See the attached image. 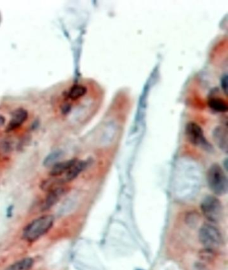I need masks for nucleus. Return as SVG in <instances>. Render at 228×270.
<instances>
[{
  "label": "nucleus",
  "mask_w": 228,
  "mask_h": 270,
  "mask_svg": "<svg viewBox=\"0 0 228 270\" xmlns=\"http://www.w3.org/2000/svg\"><path fill=\"white\" fill-rule=\"evenodd\" d=\"M54 223V217L52 215H45L34 219L23 229V238L28 242H36L51 229Z\"/></svg>",
  "instance_id": "nucleus-1"
},
{
  "label": "nucleus",
  "mask_w": 228,
  "mask_h": 270,
  "mask_svg": "<svg viewBox=\"0 0 228 270\" xmlns=\"http://www.w3.org/2000/svg\"><path fill=\"white\" fill-rule=\"evenodd\" d=\"M207 181L208 186L215 195H222L227 193V176L219 165L213 164L209 167L207 174Z\"/></svg>",
  "instance_id": "nucleus-2"
},
{
  "label": "nucleus",
  "mask_w": 228,
  "mask_h": 270,
  "mask_svg": "<svg viewBox=\"0 0 228 270\" xmlns=\"http://www.w3.org/2000/svg\"><path fill=\"white\" fill-rule=\"evenodd\" d=\"M199 239L205 249L211 251L218 249L222 243L220 231L211 224L203 225L199 232Z\"/></svg>",
  "instance_id": "nucleus-3"
},
{
  "label": "nucleus",
  "mask_w": 228,
  "mask_h": 270,
  "mask_svg": "<svg viewBox=\"0 0 228 270\" xmlns=\"http://www.w3.org/2000/svg\"><path fill=\"white\" fill-rule=\"evenodd\" d=\"M201 209L206 218L211 223H217L222 218L223 207L217 197L207 196L203 199Z\"/></svg>",
  "instance_id": "nucleus-4"
},
{
  "label": "nucleus",
  "mask_w": 228,
  "mask_h": 270,
  "mask_svg": "<svg viewBox=\"0 0 228 270\" xmlns=\"http://www.w3.org/2000/svg\"><path fill=\"white\" fill-rule=\"evenodd\" d=\"M186 135L188 140L193 145L200 146L206 150L211 149V145L206 139L202 128L196 123H188L186 128Z\"/></svg>",
  "instance_id": "nucleus-5"
},
{
  "label": "nucleus",
  "mask_w": 228,
  "mask_h": 270,
  "mask_svg": "<svg viewBox=\"0 0 228 270\" xmlns=\"http://www.w3.org/2000/svg\"><path fill=\"white\" fill-rule=\"evenodd\" d=\"M67 191H68V188L65 187L64 185L57 187L48 191V195L42 205V209L46 211L55 206L62 198V197L66 195Z\"/></svg>",
  "instance_id": "nucleus-6"
},
{
  "label": "nucleus",
  "mask_w": 228,
  "mask_h": 270,
  "mask_svg": "<svg viewBox=\"0 0 228 270\" xmlns=\"http://www.w3.org/2000/svg\"><path fill=\"white\" fill-rule=\"evenodd\" d=\"M87 166V163L83 161H79L76 159L75 163L70 166L69 169L66 171V173L61 177L62 180L64 184L70 182L74 179L77 178Z\"/></svg>",
  "instance_id": "nucleus-7"
},
{
  "label": "nucleus",
  "mask_w": 228,
  "mask_h": 270,
  "mask_svg": "<svg viewBox=\"0 0 228 270\" xmlns=\"http://www.w3.org/2000/svg\"><path fill=\"white\" fill-rule=\"evenodd\" d=\"M28 117V112L23 108H18V109L14 110L12 112L10 123L7 126V131L10 132L19 128L26 121Z\"/></svg>",
  "instance_id": "nucleus-8"
},
{
  "label": "nucleus",
  "mask_w": 228,
  "mask_h": 270,
  "mask_svg": "<svg viewBox=\"0 0 228 270\" xmlns=\"http://www.w3.org/2000/svg\"><path fill=\"white\" fill-rule=\"evenodd\" d=\"M213 138L219 148L225 153L228 152V131L227 128L220 126L213 131Z\"/></svg>",
  "instance_id": "nucleus-9"
},
{
  "label": "nucleus",
  "mask_w": 228,
  "mask_h": 270,
  "mask_svg": "<svg viewBox=\"0 0 228 270\" xmlns=\"http://www.w3.org/2000/svg\"><path fill=\"white\" fill-rule=\"evenodd\" d=\"M75 160L76 159H72V160L66 161H60L55 166H52L50 175L54 177H59L60 176L64 175L72 166V164L75 163Z\"/></svg>",
  "instance_id": "nucleus-10"
},
{
  "label": "nucleus",
  "mask_w": 228,
  "mask_h": 270,
  "mask_svg": "<svg viewBox=\"0 0 228 270\" xmlns=\"http://www.w3.org/2000/svg\"><path fill=\"white\" fill-rule=\"evenodd\" d=\"M34 264L33 258L26 257L12 264L5 270H30L33 267Z\"/></svg>",
  "instance_id": "nucleus-11"
},
{
  "label": "nucleus",
  "mask_w": 228,
  "mask_h": 270,
  "mask_svg": "<svg viewBox=\"0 0 228 270\" xmlns=\"http://www.w3.org/2000/svg\"><path fill=\"white\" fill-rule=\"evenodd\" d=\"M208 106L211 110L218 112H226L228 109L227 103L220 98H211L209 100Z\"/></svg>",
  "instance_id": "nucleus-12"
},
{
  "label": "nucleus",
  "mask_w": 228,
  "mask_h": 270,
  "mask_svg": "<svg viewBox=\"0 0 228 270\" xmlns=\"http://www.w3.org/2000/svg\"><path fill=\"white\" fill-rule=\"evenodd\" d=\"M62 156L63 153L61 150H56V151L52 152L45 158L44 162H43L44 166L46 167H52L57 163L60 162L61 159L62 158Z\"/></svg>",
  "instance_id": "nucleus-13"
},
{
  "label": "nucleus",
  "mask_w": 228,
  "mask_h": 270,
  "mask_svg": "<svg viewBox=\"0 0 228 270\" xmlns=\"http://www.w3.org/2000/svg\"><path fill=\"white\" fill-rule=\"evenodd\" d=\"M86 92H87V88L86 87L83 85H75L70 88L68 92V97L72 100L79 99L86 95Z\"/></svg>",
  "instance_id": "nucleus-14"
},
{
  "label": "nucleus",
  "mask_w": 228,
  "mask_h": 270,
  "mask_svg": "<svg viewBox=\"0 0 228 270\" xmlns=\"http://www.w3.org/2000/svg\"><path fill=\"white\" fill-rule=\"evenodd\" d=\"M12 150V146L8 141H0V157L6 158Z\"/></svg>",
  "instance_id": "nucleus-15"
},
{
  "label": "nucleus",
  "mask_w": 228,
  "mask_h": 270,
  "mask_svg": "<svg viewBox=\"0 0 228 270\" xmlns=\"http://www.w3.org/2000/svg\"><path fill=\"white\" fill-rule=\"evenodd\" d=\"M222 89L224 90V92H225L226 94H227V90H228V76L224 75L223 77H222Z\"/></svg>",
  "instance_id": "nucleus-16"
},
{
  "label": "nucleus",
  "mask_w": 228,
  "mask_h": 270,
  "mask_svg": "<svg viewBox=\"0 0 228 270\" xmlns=\"http://www.w3.org/2000/svg\"><path fill=\"white\" fill-rule=\"evenodd\" d=\"M5 123V119L4 117H2V116L0 115V127L1 126H2L3 125H4Z\"/></svg>",
  "instance_id": "nucleus-17"
}]
</instances>
